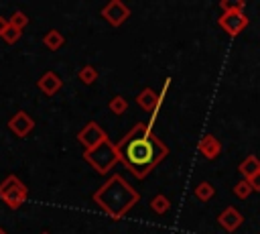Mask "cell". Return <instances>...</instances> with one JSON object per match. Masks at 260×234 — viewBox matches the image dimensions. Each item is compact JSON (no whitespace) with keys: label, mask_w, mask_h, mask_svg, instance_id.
<instances>
[{"label":"cell","mask_w":260,"mask_h":234,"mask_svg":"<svg viewBox=\"0 0 260 234\" xmlns=\"http://www.w3.org/2000/svg\"><path fill=\"white\" fill-rule=\"evenodd\" d=\"M116 151L120 155V163L136 179H144L169 155V147L148 130L144 122L134 124L132 130L116 142Z\"/></svg>","instance_id":"1"},{"label":"cell","mask_w":260,"mask_h":234,"mask_svg":"<svg viewBox=\"0 0 260 234\" xmlns=\"http://www.w3.org/2000/svg\"><path fill=\"white\" fill-rule=\"evenodd\" d=\"M140 195L138 191L118 173L106 179L102 187L95 189L93 201L112 218V220H122L134 203H138Z\"/></svg>","instance_id":"2"},{"label":"cell","mask_w":260,"mask_h":234,"mask_svg":"<svg viewBox=\"0 0 260 234\" xmlns=\"http://www.w3.org/2000/svg\"><path fill=\"white\" fill-rule=\"evenodd\" d=\"M83 161L89 163L98 173L106 175L120 163V155L116 151V144L112 140H106L91 151H83Z\"/></svg>","instance_id":"3"},{"label":"cell","mask_w":260,"mask_h":234,"mask_svg":"<svg viewBox=\"0 0 260 234\" xmlns=\"http://www.w3.org/2000/svg\"><path fill=\"white\" fill-rule=\"evenodd\" d=\"M26 197H28V189H26V185L16 175H8L0 183V199L10 210H18L26 201Z\"/></svg>","instance_id":"4"},{"label":"cell","mask_w":260,"mask_h":234,"mask_svg":"<svg viewBox=\"0 0 260 234\" xmlns=\"http://www.w3.org/2000/svg\"><path fill=\"white\" fill-rule=\"evenodd\" d=\"M77 140L85 147V151H91V149L100 147L102 142H106V140H110V138H108L106 130H104L98 122L89 120V122H87V124L77 132Z\"/></svg>","instance_id":"5"},{"label":"cell","mask_w":260,"mask_h":234,"mask_svg":"<svg viewBox=\"0 0 260 234\" xmlns=\"http://www.w3.org/2000/svg\"><path fill=\"white\" fill-rule=\"evenodd\" d=\"M102 16H104L112 26H122V24L128 20V16H130V8H128L124 2H120V0H112V2H108V4L102 8Z\"/></svg>","instance_id":"6"},{"label":"cell","mask_w":260,"mask_h":234,"mask_svg":"<svg viewBox=\"0 0 260 234\" xmlns=\"http://www.w3.org/2000/svg\"><path fill=\"white\" fill-rule=\"evenodd\" d=\"M219 26L230 35V37H236V35H240L246 26H248V16L244 14V12H225V14H221L219 16Z\"/></svg>","instance_id":"7"},{"label":"cell","mask_w":260,"mask_h":234,"mask_svg":"<svg viewBox=\"0 0 260 234\" xmlns=\"http://www.w3.org/2000/svg\"><path fill=\"white\" fill-rule=\"evenodd\" d=\"M8 128H10L18 138H24V136H28V134L32 132V128H35V120L30 118L28 112L18 110V112L8 120Z\"/></svg>","instance_id":"8"},{"label":"cell","mask_w":260,"mask_h":234,"mask_svg":"<svg viewBox=\"0 0 260 234\" xmlns=\"http://www.w3.org/2000/svg\"><path fill=\"white\" fill-rule=\"evenodd\" d=\"M217 222H219V226H221L225 232H236V230L242 226L244 216H242V212H240L238 208L228 206V208L217 216Z\"/></svg>","instance_id":"9"},{"label":"cell","mask_w":260,"mask_h":234,"mask_svg":"<svg viewBox=\"0 0 260 234\" xmlns=\"http://www.w3.org/2000/svg\"><path fill=\"white\" fill-rule=\"evenodd\" d=\"M37 87H39L43 94H47V96H55V94L63 87V79H61L55 71H45V73L39 77Z\"/></svg>","instance_id":"10"},{"label":"cell","mask_w":260,"mask_h":234,"mask_svg":"<svg viewBox=\"0 0 260 234\" xmlns=\"http://www.w3.org/2000/svg\"><path fill=\"white\" fill-rule=\"evenodd\" d=\"M197 149H199V153H201L205 159H215V157L221 153V142H219L213 134H203L201 140L197 142Z\"/></svg>","instance_id":"11"},{"label":"cell","mask_w":260,"mask_h":234,"mask_svg":"<svg viewBox=\"0 0 260 234\" xmlns=\"http://www.w3.org/2000/svg\"><path fill=\"white\" fill-rule=\"evenodd\" d=\"M240 173L244 175V179H250V177H254L256 173H260V159L256 157V155H248L242 163H240Z\"/></svg>","instance_id":"12"},{"label":"cell","mask_w":260,"mask_h":234,"mask_svg":"<svg viewBox=\"0 0 260 234\" xmlns=\"http://www.w3.org/2000/svg\"><path fill=\"white\" fill-rule=\"evenodd\" d=\"M63 43H65V37H63V33L57 31V28L47 31L45 37H43V45H45L49 51H57V49H61Z\"/></svg>","instance_id":"13"},{"label":"cell","mask_w":260,"mask_h":234,"mask_svg":"<svg viewBox=\"0 0 260 234\" xmlns=\"http://www.w3.org/2000/svg\"><path fill=\"white\" fill-rule=\"evenodd\" d=\"M193 193H195V197H197L199 201H209V199L213 197L215 189H213V185H211L209 181H201V183H197V185H195Z\"/></svg>","instance_id":"14"},{"label":"cell","mask_w":260,"mask_h":234,"mask_svg":"<svg viewBox=\"0 0 260 234\" xmlns=\"http://www.w3.org/2000/svg\"><path fill=\"white\" fill-rule=\"evenodd\" d=\"M98 69L93 67V65H83L81 69H79V73H77V77H79V81L81 83H85V85H91V83H95L98 81Z\"/></svg>","instance_id":"15"},{"label":"cell","mask_w":260,"mask_h":234,"mask_svg":"<svg viewBox=\"0 0 260 234\" xmlns=\"http://www.w3.org/2000/svg\"><path fill=\"white\" fill-rule=\"evenodd\" d=\"M169 208H171V201H169V197L162 195V193H156V195L150 199V210H152L154 214H167Z\"/></svg>","instance_id":"16"},{"label":"cell","mask_w":260,"mask_h":234,"mask_svg":"<svg viewBox=\"0 0 260 234\" xmlns=\"http://www.w3.org/2000/svg\"><path fill=\"white\" fill-rule=\"evenodd\" d=\"M219 8H221L223 14L225 12H244L246 2L244 0H221L219 2Z\"/></svg>","instance_id":"17"},{"label":"cell","mask_w":260,"mask_h":234,"mask_svg":"<svg viewBox=\"0 0 260 234\" xmlns=\"http://www.w3.org/2000/svg\"><path fill=\"white\" fill-rule=\"evenodd\" d=\"M108 108H110V112L112 114H124L126 110H128V102H126V98H122V96H114L112 100H110V104H108Z\"/></svg>","instance_id":"18"},{"label":"cell","mask_w":260,"mask_h":234,"mask_svg":"<svg viewBox=\"0 0 260 234\" xmlns=\"http://www.w3.org/2000/svg\"><path fill=\"white\" fill-rule=\"evenodd\" d=\"M234 195H236L238 199H248V197L252 195V187H250L248 179H242V181H238V183L234 185Z\"/></svg>","instance_id":"19"},{"label":"cell","mask_w":260,"mask_h":234,"mask_svg":"<svg viewBox=\"0 0 260 234\" xmlns=\"http://www.w3.org/2000/svg\"><path fill=\"white\" fill-rule=\"evenodd\" d=\"M8 20H10V24H12V26H16L18 31H22V28L28 24V16H26L22 10H14V12L10 14V18H8Z\"/></svg>","instance_id":"20"},{"label":"cell","mask_w":260,"mask_h":234,"mask_svg":"<svg viewBox=\"0 0 260 234\" xmlns=\"http://www.w3.org/2000/svg\"><path fill=\"white\" fill-rule=\"evenodd\" d=\"M20 35H22V31H18L16 26H12V24H10V26L6 28V33L2 35V39H4L8 45H14V43L20 39Z\"/></svg>","instance_id":"21"},{"label":"cell","mask_w":260,"mask_h":234,"mask_svg":"<svg viewBox=\"0 0 260 234\" xmlns=\"http://www.w3.org/2000/svg\"><path fill=\"white\" fill-rule=\"evenodd\" d=\"M248 183H250L252 191H260V173H256L254 177H250V179H248Z\"/></svg>","instance_id":"22"},{"label":"cell","mask_w":260,"mask_h":234,"mask_svg":"<svg viewBox=\"0 0 260 234\" xmlns=\"http://www.w3.org/2000/svg\"><path fill=\"white\" fill-rule=\"evenodd\" d=\"M10 26V20L6 18V16H0V37L6 33V28Z\"/></svg>","instance_id":"23"},{"label":"cell","mask_w":260,"mask_h":234,"mask_svg":"<svg viewBox=\"0 0 260 234\" xmlns=\"http://www.w3.org/2000/svg\"><path fill=\"white\" fill-rule=\"evenodd\" d=\"M0 234H6V232H4V228H0Z\"/></svg>","instance_id":"24"},{"label":"cell","mask_w":260,"mask_h":234,"mask_svg":"<svg viewBox=\"0 0 260 234\" xmlns=\"http://www.w3.org/2000/svg\"><path fill=\"white\" fill-rule=\"evenodd\" d=\"M41 234H49V232H41Z\"/></svg>","instance_id":"25"}]
</instances>
